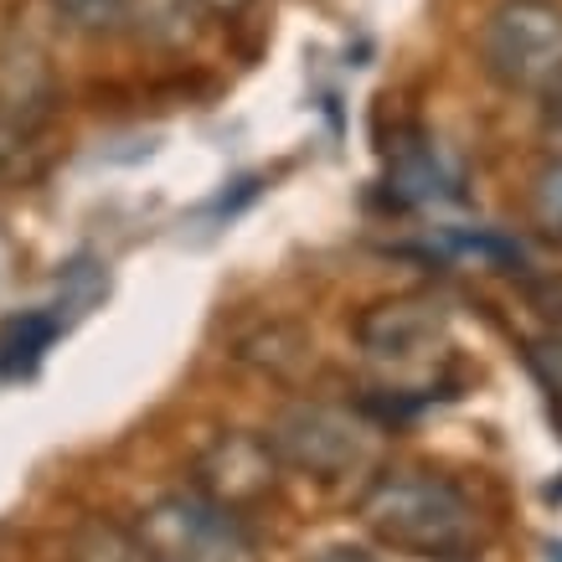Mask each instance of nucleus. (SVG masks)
Returning a JSON list of instances; mask_svg holds the SVG:
<instances>
[{
    "label": "nucleus",
    "instance_id": "nucleus-1",
    "mask_svg": "<svg viewBox=\"0 0 562 562\" xmlns=\"http://www.w3.org/2000/svg\"><path fill=\"white\" fill-rule=\"evenodd\" d=\"M475 501L443 475L428 470H397L376 475L372 491L361 495V521L387 547L428 562H460L480 537Z\"/></svg>",
    "mask_w": 562,
    "mask_h": 562
},
{
    "label": "nucleus",
    "instance_id": "nucleus-2",
    "mask_svg": "<svg viewBox=\"0 0 562 562\" xmlns=\"http://www.w3.org/2000/svg\"><path fill=\"white\" fill-rule=\"evenodd\" d=\"M480 63L501 88L552 99L562 88V5L501 0L480 26Z\"/></svg>",
    "mask_w": 562,
    "mask_h": 562
},
{
    "label": "nucleus",
    "instance_id": "nucleus-3",
    "mask_svg": "<svg viewBox=\"0 0 562 562\" xmlns=\"http://www.w3.org/2000/svg\"><path fill=\"white\" fill-rule=\"evenodd\" d=\"M145 537L160 552V562H248V552H254L233 506L206 501V495L160 501L145 521Z\"/></svg>",
    "mask_w": 562,
    "mask_h": 562
},
{
    "label": "nucleus",
    "instance_id": "nucleus-4",
    "mask_svg": "<svg viewBox=\"0 0 562 562\" xmlns=\"http://www.w3.org/2000/svg\"><path fill=\"white\" fill-rule=\"evenodd\" d=\"M273 443H279V454L294 470H310V475H321V480H336L346 470H357L361 454H367L361 428L336 408H294L279 424Z\"/></svg>",
    "mask_w": 562,
    "mask_h": 562
},
{
    "label": "nucleus",
    "instance_id": "nucleus-5",
    "mask_svg": "<svg viewBox=\"0 0 562 562\" xmlns=\"http://www.w3.org/2000/svg\"><path fill=\"white\" fill-rule=\"evenodd\" d=\"M387 202L397 206H434V202H460V166L449 160L434 135L403 130L387 150Z\"/></svg>",
    "mask_w": 562,
    "mask_h": 562
},
{
    "label": "nucleus",
    "instance_id": "nucleus-6",
    "mask_svg": "<svg viewBox=\"0 0 562 562\" xmlns=\"http://www.w3.org/2000/svg\"><path fill=\"white\" fill-rule=\"evenodd\" d=\"M357 336L372 361H418L443 336V315L428 300H392L361 315Z\"/></svg>",
    "mask_w": 562,
    "mask_h": 562
},
{
    "label": "nucleus",
    "instance_id": "nucleus-7",
    "mask_svg": "<svg viewBox=\"0 0 562 562\" xmlns=\"http://www.w3.org/2000/svg\"><path fill=\"white\" fill-rule=\"evenodd\" d=\"M68 330V315H57V305L47 310H21L0 321V376L5 382H26L42 372L52 341Z\"/></svg>",
    "mask_w": 562,
    "mask_h": 562
},
{
    "label": "nucleus",
    "instance_id": "nucleus-8",
    "mask_svg": "<svg viewBox=\"0 0 562 562\" xmlns=\"http://www.w3.org/2000/svg\"><path fill=\"white\" fill-rule=\"evenodd\" d=\"M439 248L443 254L464 258V263H480V269H521L527 254L516 248L512 238H501V233H485V227H443L439 233Z\"/></svg>",
    "mask_w": 562,
    "mask_h": 562
},
{
    "label": "nucleus",
    "instance_id": "nucleus-9",
    "mask_svg": "<svg viewBox=\"0 0 562 562\" xmlns=\"http://www.w3.org/2000/svg\"><path fill=\"white\" fill-rule=\"evenodd\" d=\"M531 217H537V227H542L547 238L562 243V150L531 181Z\"/></svg>",
    "mask_w": 562,
    "mask_h": 562
},
{
    "label": "nucleus",
    "instance_id": "nucleus-10",
    "mask_svg": "<svg viewBox=\"0 0 562 562\" xmlns=\"http://www.w3.org/2000/svg\"><path fill=\"white\" fill-rule=\"evenodd\" d=\"M527 367L542 382L547 403H552V418H558V434H562V341H537L527 351Z\"/></svg>",
    "mask_w": 562,
    "mask_h": 562
},
{
    "label": "nucleus",
    "instance_id": "nucleus-11",
    "mask_svg": "<svg viewBox=\"0 0 562 562\" xmlns=\"http://www.w3.org/2000/svg\"><path fill=\"white\" fill-rule=\"evenodd\" d=\"M52 5L83 32H103V26H120L130 16V0H52Z\"/></svg>",
    "mask_w": 562,
    "mask_h": 562
},
{
    "label": "nucleus",
    "instance_id": "nucleus-12",
    "mask_svg": "<svg viewBox=\"0 0 562 562\" xmlns=\"http://www.w3.org/2000/svg\"><path fill=\"white\" fill-rule=\"evenodd\" d=\"M310 562H376V558L361 552V547H325L321 558H310Z\"/></svg>",
    "mask_w": 562,
    "mask_h": 562
},
{
    "label": "nucleus",
    "instance_id": "nucleus-13",
    "mask_svg": "<svg viewBox=\"0 0 562 562\" xmlns=\"http://www.w3.org/2000/svg\"><path fill=\"white\" fill-rule=\"evenodd\" d=\"M547 103H552V135H558V145H562V88Z\"/></svg>",
    "mask_w": 562,
    "mask_h": 562
},
{
    "label": "nucleus",
    "instance_id": "nucleus-14",
    "mask_svg": "<svg viewBox=\"0 0 562 562\" xmlns=\"http://www.w3.org/2000/svg\"><path fill=\"white\" fill-rule=\"evenodd\" d=\"M212 5H217V11H238L243 0H212Z\"/></svg>",
    "mask_w": 562,
    "mask_h": 562
},
{
    "label": "nucleus",
    "instance_id": "nucleus-15",
    "mask_svg": "<svg viewBox=\"0 0 562 562\" xmlns=\"http://www.w3.org/2000/svg\"><path fill=\"white\" fill-rule=\"evenodd\" d=\"M547 501H562V480L558 485H547Z\"/></svg>",
    "mask_w": 562,
    "mask_h": 562
},
{
    "label": "nucleus",
    "instance_id": "nucleus-16",
    "mask_svg": "<svg viewBox=\"0 0 562 562\" xmlns=\"http://www.w3.org/2000/svg\"><path fill=\"white\" fill-rule=\"evenodd\" d=\"M547 558H552V562H562V542H552V547H547Z\"/></svg>",
    "mask_w": 562,
    "mask_h": 562
}]
</instances>
